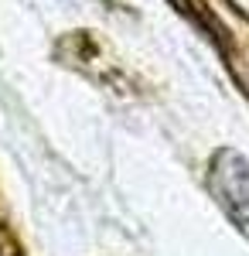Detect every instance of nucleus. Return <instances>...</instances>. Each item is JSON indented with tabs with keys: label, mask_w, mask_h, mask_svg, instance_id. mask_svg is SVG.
I'll list each match as a JSON object with an SVG mask.
<instances>
[{
	"label": "nucleus",
	"mask_w": 249,
	"mask_h": 256,
	"mask_svg": "<svg viewBox=\"0 0 249 256\" xmlns=\"http://www.w3.org/2000/svg\"><path fill=\"white\" fill-rule=\"evenodd\" d=\"M208 188L218 198V205L226 208V216L239 226H249V160L232 150L222 147L212 158V174H208Z\"/></svg>",
	"instance_id": "obj_1"
}]
</instances>
